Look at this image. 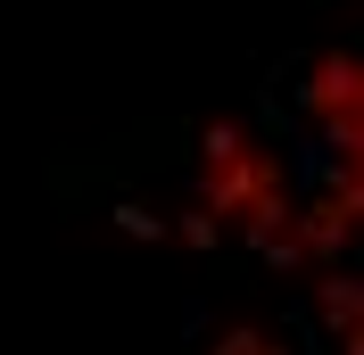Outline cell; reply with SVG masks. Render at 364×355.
I'll return each instance as SVG.
<instances>
[{"label": "cell", "mask_w": 364, "mask_h": 355, "mask_svg": "<svg viewBox=\"0 0 364 355\" xmlns=\"http://www.w3.org/2000/svg\"><path fill=\"white\" fill-rule=\"evenodd\" d=\"M199 215H215V223L232 215L257 248H273L282 231H290V215H298L282 157L257 149L240 124H215V133H207V149H199Z\"/></svg>", "instance_id": "obj_1"}, {"label": "cell", "mask_w": 364, "mask_h": 355, "mask_svg": "<svg viewBox=\"0 0 364 355\" xmlns=\"http://www.w3.org/2000/svg\"><path fill=\"white\" fill-rule=\"evenodd\" d=\"M207 355H290V347H282L273 331H224V339H215Z\"/></svg>", "instance_id": "obj_2"}]
</instances>
